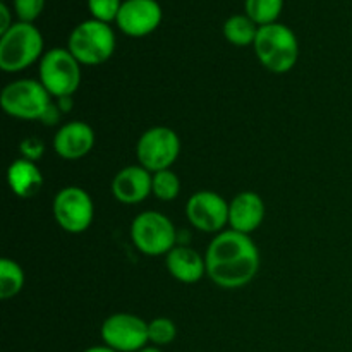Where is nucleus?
<instances>
[{
    "instance_id": "6",
    "label": "nucleus",
    "mask_w": 352,
    "mask_h": 352,
    "mask_svg": "<svg viewBox=\"0 0 352 352\" xmlns=\"http://www.w3.org/2000/svg\"><path fill=\"white\" fill-rule=\"evenodd\" d=\"M131 239L148 256L168 254L177 243V230L160 212H143L131 223Z\"/></svg>"
},
{
    "instance_id": "28",
    "label": "nucleus",
    "mask_w": 352,
    "mask_h": 352,
    "mask_svg": "<svg viewBox=\"0 0 352 352\" xmlns=\"http://www.w3.org/2000/svg\"><path fill=\"white\" fill-rule=\"evenodd\" d=\"M140 352H162V349H158V347H155V346H146L144 349H141Z\"/></svg>"
},
{
    "instance_id": "1",
    "label": "nucleus",
    "mask_w": 352,
    "mask_h": 352,
    "mask_svg": "<svg viewBox=\"0 0 352 352\" xmlns=\"http://www.w3.org/2000/svg\"><path fill=\"white\" fill-rule=\"evenodd\" d=\"M206 274L222 289H239L250 284L260 268V251L248 234L227 230L210 243Z\"/></svg>"
},
{
    "instance_id": "7",
    "label": "nucleus",
    "mask_w": 352,
    "mask_h": 352,
    "mask_svg": "<svg viewBox=\"0 0 352 352\" xmlns=\"http://www.w3.org/2000/svg\"><path fill=\"white\" fill-rule=\"evenodd\" d=\"M74 55L65 48H52L41 57L40 82L50 96H72L81 85V67Z\"/></svg>"
},
{
    "instance_id": "9",
    "label": "nucleus",
    "mask_w": 352,
    "mask_h": 352,
    "mask_svg": "<svg viewBox=\"0 0 352 352\" xmlns=\"http://www.w3.org/2000/svg\"><path fill=\"white\" fill-rule=\"evenodd\" d=\"M102 340L117 352H140L148 346V323L131 313H116L103 322Z\"/></svg>"
},
{
    "instance_id": "22",
    "label": "nucleus",
    "mask_w": 352,
    "mask_h": 352,
    "mask_svg": "<svg viewBox=\"0 0 352 352\" xmlns=\"http://www.w3.org/2000/svg\"><path fill=\"white\" fill-rule=\"evenodd\" d=\"M148 337L155 347L168 346L177 337V327L168 318H155L148 323Z\"/></svg>"
},
{
    "instance_id": "15",
    "label": "nucleus",
    "mask_w": 352,
    "mask_h": 352,
    "mask_svg": "<svg viewBox=\"0 0 352 352\" xmlns=\"http://www.w3.org/2000/svg\"><path fill=\"white\" fill-rule=\"evenodd\" d=\"M265 219V203L260 195L243 191L229 203V223L232 230L248 234L258 229Z\"/></svg>"
},
{
    "instance_id": "24",
    "label": "nucleus",
    "mask_w": 352,
    "mask_h": 352,
    "mask_svg": "<svg viewBox=\"0 0 352 352\" xmlns=\"http://www.w3.org/2000/svg\"><path fill=\"white\" fill-rule=\"evenodd\" d=\"M45 0H14V9L21 23H33L41 14Z\"/></svg>"
},
{
    "instance_id": "27",
    "label": "nucleus",
    "mask_w": 352,
    "mask_h": 352,
    "mask_svg": "<svg viewBox=\"0 0 352 352\" xmlns=\"http://www.w3.org/2000/svg\"><path fill=\"white\" fill-rule=\"evenodd\" d=\"M85 352H117V351L110 349V347L107 346H95V347H89V349H86Z\"/></svg>"
},
{
    "instance_id": "17",
    "label": "nucleus",
    "mask_w": 352,
    "mask_h": 352,
    "mask_svg": "<svg viewBox=\"0 0 352 352\" xmlns=\"http://www.w3.org/2000/svg\"><path fill=\"white\" fill-rule=\"evenodd\" d=\"M7 181L10 189L19 198H33L43 186V175L34 162L19 158L12 162L7 170Z\"/></svg>"
},
{
    "instance_id": "12",
    "label": "nucleus",
    "mask_w": 352,
    "mask_h": 352,
    "mask_svg": "<svg viewBox=\"0 0 352 352\" xmlns=\"http://www.w3.org/2000/svg\"><path fill=\"white\" fill-rule=\"evenodd\" d=\"M116 21L127 36H146L160 24L162 9L157 0H126Z\"/></svg>"
},
{
    "instance_id": "25",
    "label": "nucleus",
    "mask_w": 352,
    "mask_h": 352,
    "mask_svg": "<svg viewBox=\"0 0 352 352\" xmlns=\"http://www.w3.org/2000/svg\"><path fill=\"white\" fill-rule=\"evenodd\" d=\"M21 153L26 160L36 162L43 155V143L38 138H26L21 143Z\"/></svg>"
},
{
    "instance_id": "14",
    "label": "nucleus",
    "mask_w": 352,
    "mask_h": 352,
    "mask_svg": "<svg viewBox=\"0 0 352 352\" xmlns=\"http://www.w3.org/2000/svg\"><path fill=\"white\" fill-rule=\"evenodd\" d=\"M153 175L141 165L122 168L112 181V192L117 201L124 205H136L150 196Z\"/></svg>"
},
{
    "instance_id": "13",
    "label": "nucleus",
    "mask_w": 352,
    "mask_h": 352,
    "mask_svg": "<svg viewBox=\"0 0 352 352\" xmlns=\"http://www.w3.org/2000/svg\"><path fill=\"white\" fill-rule=\"evenodd\" d=\"M95 146V131L82 120H72L57 131L54 150L64 160H79Z\"/></svg>"
},
{
    "instance_id": "8",
    "label": "nucleus",
    "mask_w": 352,
    "mask_h": 352,
    "mask_svg": "<svg viewBox=\"0 0 352 352\" xmlns=\"http://www.w3.org/2000/svg\"><path fill=\"white\" fill-rule=\"evenodd\" d=\"M181 153V140L170 127H151L136 144V157L141 167L150 172L167 170Z\"/></svg>"
},
{
    "instance_id": "11",
    "label": "nucleus",
    "mask_w": 352,
    "mask_h": 352,
    "mask_svg": "<svg viewBox=\"0 0 352 352\" xmlns=\"http://www.w3.org/2000/svg\"><path fill=\"white\" fill-rule=\"evenodd\" d=\"M186 217L201 232H220L229 223V203L213 191H198L188 199Z\"/></svg>"
},
{
    "instance_id": "2",
    "label": "nucleus",
    "mask_w": 352,
    "mask_h": 352,
    "mask_svg": "<svg viewBox=\"0 0 352 352\" xmlns=\"http://www.w3.org/2000/svg\"><path fill=\"white\" fill-rule=\"evenodd\" d=\"M254 54L263 67L275 74L289 72L299 57L298 38L284 24H267L258 28L254 40Z\"/></svg>"
},
{
    "instance_id": "26",
    "label": "nucleus",
    "mask_w": 352,
    "mask_h": 352,
    "mask_svg": "<svg viewBox=\"0 0 352 352\" xmlns=\"http://www.w3.org/2000/svg\"><path fill=\"white\" fill-rule=\"evenodd\" d=\"M0 14H2V24H0V33H6V31H9L10 30V26H12V24H10V12H9V9H7V6L6 3H0Z\"/></svg>"
},
{
    "instance_id": "23",
    "label": "nucleus",
    "mask_w": 352,
    "mask_h": 352,
    "mask_svg": "<svg viewBox=\"0 0 352 352\" xmlns=\"http://www.w3.org/2000/svg\"><path fill=\"white\" fill-rule=\"evenodd\" d=\"M88 7L96 21L109 24L110 21L117 19L122 3L120 0H88Z\"/></svg>"
},
{
    "instance_id": "19",
    "label": "nucleus",
    "mask_w": 352,
    "mask_h": 352,
    "mask_svg": "<svg viewBox=\"0 0 352 352\" xmlns=\"http://www.w3.org/2000/svg\"><path fill=\"white\" fill-rule=\"evenodd\" d=\"M23 285V268L10 258H2V261H0V299L7 301V299L17 296Z\"/></svg>"
},
{
    "instance_id": "3",
    "label": "nucleus",
    "mask_w": 352,
    "mask_h": 352,
    "mask_svg": "<svg viewBox=\"0 0 352 352\" xmlns=\"http://www.w3.org/2000/svg\"><path fill=\"white\" fill-rule=\"evenodd\" d=\"M43 36L31 23H16L0 38V69L19 72L40 58Z\"/></svg>"
},
{
    "instance_id": "5",
    "label": "nucleus",
    "mask_w": 352,
    "mask_h": 352,
    "mask_svg": "<svg viewBox=\"0 0 352 352\" xmlns=\"http://www.w3.org/2000/svg\"><path fill=\"white\" fill-rule=\"evenodd\" d=\"M69 52L82 65H98L109 60L116 50V34L102 21L89 19L78 24L69 36Z\"/></svg>"
},
{
    "instance_id": "21",
    "label": "nucleus",
    "mask_w": 352,
    "mask_h": 352,
    "mask_svg": "<svg viewBox=\"0 0 352 352\" xmlns=\"http://www.w3.org/2000/svg\"><path fill=\"white\" fill-rule=\"evenodd\" d=\"M151 191L162 201H172V199L177 198L179 191H181V181H179L177 174L172 172L170 168L155 172Z\"/></svg>"
},
{
    "instance_id": "16",
    "label": "nucleus",
    "mask_w": 352,
    "mask_h": 352,
    "mask_svg": "<svg viewBox=\"0 0 352 352\" xmlns=\"http://www.w3.org/2000/svg\"><path fill=\"white\" fill-rule=\"evenodd\" d=\"M167 270L175 280L182 284H196L206 274L205 258L199 256L195 250L188 246H175L167 254Z\"/></svg>"
},
{
    "instance_id": "4",
    "label": "nucleus",
    "mask_w": 352,
    "mask_h": 352,
    "mask_svg": "<svg viewBox=\"0 0 352 352\" xmlns=\"http://www.w3.org/2000/svg\"><path fill=\"white\" fill-rule=\"evenodd\" d=\"M0 103L3 112L14 119L41 120V122L54 107L50 93L40 81L34 79H19L7 85L0 95Z\"/></svg>"
},
{
    "instance_id": "20",
    "label": "nucleus",
    "mask_w": 352,
    "mask_h": 352,
    "mask_svg": "<svg viewBox=\"0 0 352 352\" xmlns=\"http://www.w3.org/2000/svg\"><path fill=\"white\" fill-rule=\"evenodd\" d=\"M284 0H246V16L253 21L254 24L267 26L274 24L275 19L280 16Z\"/></svg>"
},
{
    "instance_id": "10",
    "label": "nucleus",
    "mask_w": 352,
    "mask_h": 352,
    "mask_svg": "<svg viewBox=\"0 0 352 352\" xmlns=\"http://www.w3.org/2000/svg\"><path fill=\"white\" fill-rule=\"evenodd\" d=\"M95 206L91 196L78 186L60 189L54 198V217L69 234H81L91 226Z\"/></svg>"
},
{
    "instance_id": "18",
    "label": "nucleus",
    "mask_w": 352,
    "mask_h": 352,
    "mask_svg": "<svg viewBox=\"0 0 352 352\" xmlns=\"http://www.w3.org/2000/svg\"><path fill=\"white\" fill-rule=\"evenodd\" d=\"M223 34L229 43L236 47H246V45L254 43L258 28L248 16H232L223 24Z\"/></svg>"
}]
</instances>
